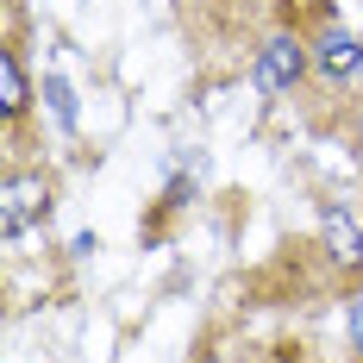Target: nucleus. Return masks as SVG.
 Listing matches in <instances>:
<instances>
[{
    "label": "nucleus",
    "instance_id": "f257e3e1",
    "mask_svg": "<svg viewBox=\"0 0 363 363\" xmlns=\"http://www.w3.org/2000/svg\"><path fill=\"white\" fill-rule=\"evenodd\" d=\"M313 75V38L301 32H269L263 44H257L251 57V88L269 101V94H289V88H301Z\"/></svg>",
    "mask_w": 363,
    "mask_h": 363
},
{
    "label": "nucleus",
    "instance_id": "f03ea898",
    "mask_svg": "<svg viewBox=\"0 0 363 363\" xmlns=\"http://www.w3.org/2000/svg\"><path fill=\"white\" fill-rule=\"evenodd\" d=\"M313 232H320V251H326L338 269H363V219L351 213L345 201H320Z\"/></svg>",
    "mask_w": 363,
    "mask_h": 363
},
{
    "label": "nucleus",
    "instance_id": "7ed1b4c3",
    "mask_svg": "<svg viewBox=\"0 0 363 363\" xmlns=\"http://www.w3.org/2000/svg\"><path fill=\"white\" fill-rule=\"evenodd\" d=\"M0 201H6V245H13L19 232H32L38 219L50 213V176L44 169H13Z\"/></svg>",
    "mask_w": 363,
    "mask_h": 363
},
{
    "label": "nucleus",
    "instance_id": "20e7f679",
    "mask_svg": "<svg viewBox=\"0 0 363 363\" xmlns=\"http://www.w3.org/2000/svg\"><path fill=\"white\" fill-rule=\"evenodd\" d=\"M313 75H326V82H357L363 75V38L351 32V26L326 19V26L313 32Z\"/></svg>",
    "mask_w": 363,
    "mask_h": 363
},
{
    "label": "nucleus",
    "instance_id": "39448f33",
    "mask_svg": "<svg viewBox=\"0 0 363 363\" xmlns=\"http://www.w3.org/2000/svg\"><path fill=\"white\" fill-rule=\"evenodd\" d=\"M0 113H6V125H19L32 113V75L19 63V50H0Z\"/></svg>",
    "mask_w": 363,
    "mask_h": 363
},
{
    "label": "nucleus",
    "instance_id": "423d86ee",
    "mask_svg": "<svg viewBox=\"0 0 363 363\" xmlns=\"http://www.w3.org/2000/svg\"><path fill=\"white\" fill-rule=\"evenodd\" d=\"M44 107H50V119L63 125V132H75L82 125V107H75V88H69V75H44Z\"/></svg>",
    "mask_w": 363,
    "mask_h": 363
},
{
    "label": "nucleus",
    "instance_id": "0eeeda50",
    "mask_svg": "<svg viewBox=\"0 0 363 363\" xmlns=\"http://www.w3.org/2000/svg\"><path fill=\"white\" fill-rule=\"evenodd\" d=\"M357 145H363V101H357Z\"/></svg>",
    "mask_w": 363,
    "mask_h": 363
}]
</instances>
